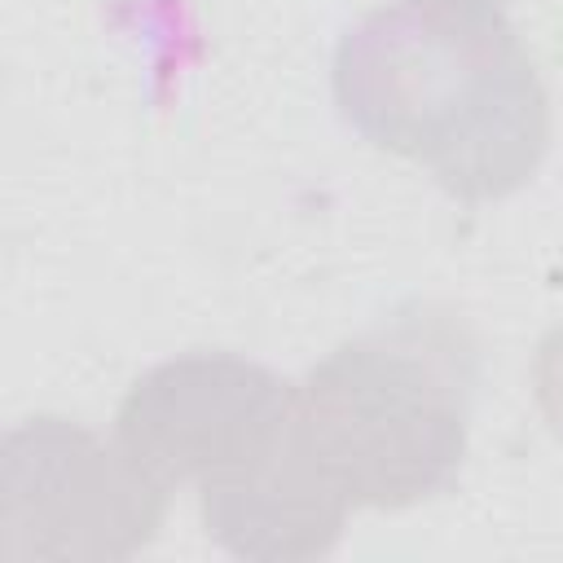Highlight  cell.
Masks as SVG:
<instances>
[{"label": "cell", "instance_id": "cell-1", "mask_svg": "<svg viewBox=\"0 0 563 563\" xmlns=\"http://www.w3.org/2000/svg\"><path fill=\"white\" fill-rule=\"evenodd\" d=\"M339 119L418 163L457 202L523 189L550 150V97L501 9L391 0L334 44Z\"/></svg>", "mask_w": 563, "mask_h": 563}, {"label": "cell", "instance_id": "cell-2", "mask_svg": "<svg viewBox=\"0 0 563 563\" xmlns=\"http://www.w3.org/2000/svg\"><path fill=\"white\" fill-rule=\"evenodd\" d=\"M475 374L466 321L418 299L330 347L295 383L303 435L352 510H409L457 484Z\"/></svg>", "mask_w": 563, "mask_h": 563}, {"label": "cell", "instance_id": "cell-3", "mask_svg": "<svg viewBox=\"0 0 563 563\" xmlns=\"http://www.w3.org/2000/svg\"><path fill=\"white\" fill-rule=\"evenodd\" d=\"M163 515L167 488L84 422L35 413L0 440L4 559H132Z\"/></svg>", "mask_w": 563, "mask_h": 563}, {"label": "cell", "instance_id": "cell-4", "mask_svg": "<svg viewBox=\"0 0 563 563\" xmlns=\"http://www.w3.org/2000/svg\"><path fill=\"white\" fill-rule=\"evenodd\" d=\"M295 418V383L238 352L150 365L114 409L119 449L167 493L260 457Z\"/></svg>", "mask_w": 563, "mask_h": 563}, {"label": "cell", "instance_id": "cell-5", "mask_svg": "<svg viewBox=\"0 0 563 563\" xmlns=\"http://www.w3.org/2000/svg\"><path fill=\"white\" fill-rule=\"evenodd\" d=\"M198 515L207 537L251 563H303L339 545L352 501L317 462L299 405L290 427L246 466L198 484Z\"/></svg>", "mask_w": 563, "mask_h": 563}, {"label": "cell", "instance_id": "cell-6", "mask_svg": "<svg viewBox=\"0 0 563 563\" xmlns=\"http://www.w3.org/2000/svg\"><path fill=\"white\" fill-rule=\"evenodd\" d=\"M528 378H532V400H537L545 427L563 440V317L537 339Z\"/></svg>", "mask_w": 563, "mask_h": 563}, {"label": "cell", "instance_id": "cell-7", "mask_svg": "<svg viewBox=\"0 0 563 563\" xmlns=\"http://www.w3.org/2000/svg\"><path fill=\"white\" fill-rule=\"evenodd\" d=\"M453 4H484V9H506L510 0H453Z\"/></svg>", "mask_w": 563, "mask_h": 563}]
</instances>
